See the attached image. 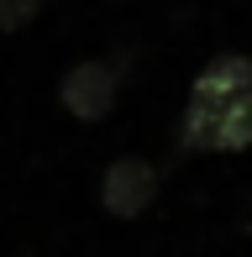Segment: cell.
I'll return each mask as SVG.
<instances>
[{
	"label": "cell",
	"mask_w": 252,
	"mask_h": 257,
	"mask_svg": "<svg viewBox=\"0 0 252 257\" xmlns=\"http://www.w3.org/2000/svg\"><path fill=\"white\" fill-rule=\"evenodd\" d=\"M158 189H163V168H158L153 158H142V153L110 158L105 173H100V205H105L116 220H137L158 200Z\"/></svg>",
	"instance_id": "3957f363"
},
{
	"label": "cell",
	"mask_w": 252,
	"mask_h": 257,
	"mask_svg": "<svg viewBox=\"0 0 252 257\" xmlns=\"http://www.w3.org/2000/svg\"><path fill=\"white\" fill-rule=\"evenodd\" d=\"M126 84V58H79L58 79V105L74 121H105L121 100Z\"/></svg>",
	"instance_id": "7a4b0ae2"
},
{
	"label": "cell",
	"mask_w": 252,
	"mask_h": 257,
	"mask_svg": "<svg viewBox=\"0 0 252 257\" xmlns=\"http://www.w3.org/2000/svg\"><path fill=\"white\" fill-rule=\"evenodd\" d=\"M179 153H247L252 147V58L221 53L194 74L174 132Z\"/></svg>",
	"instance_id": "6da1fadb"
},
{
	"label": "cell",
	"mask_w": 252,
	"mask_h": 257,
	"mask_svg": "<svg viewBox=\"0 0 252 257\" xmlns=\"http://www.w3.org/2000/svg\"><path fill=\"white\" fill-rule=\"evenodd\" d=\"M242 226H247V231H252V189H247V194H242Z\"/></svg>",
	"instance_id": "5b68a950"
},
{
	"label": "cell",
	"mask_w": 252,
	"mask_h": 257,
	"mask_svg": "<svg viewBox=\"0 0 252 257\" xmlns=\"http://www.w3.org/2000/svg\"><path fill=\"white\" fill-rule=\"evenodd\" d=\"M42 11V0H0V32H21Z\"/></svg>",
	"instance_id": "277c9868"
}]
</instances>
